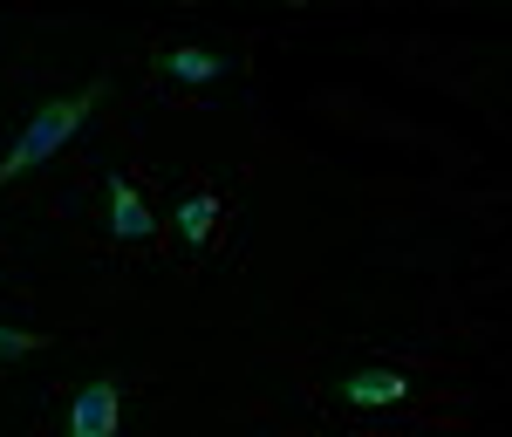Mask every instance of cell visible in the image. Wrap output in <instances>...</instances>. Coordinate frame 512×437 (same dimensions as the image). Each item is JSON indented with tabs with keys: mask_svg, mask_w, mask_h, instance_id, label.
I'll use <instances>...</instances> for the list:
<instances>
[{
	"mask_svg": "<svg viewBox=\"0 0 512 437\" xmlns=\"http://www.w3.org/2000/svg\"><path fill=\"white\" fill-rule=\"evenodd\" d=\"M158 69L171 82H219L233 62H226V55H212V48H171V55H158Z\"/></svg>",
	"mask_w": 512,
	"mask_h": 437,
	"instance_id": "obj_5",
	"label": "cell"
},
{
	"mask_svg": "<svg viewBox=\"0 0 512 437\" xmlns=\"http://www.w3.org/2000/svg\"><path fill=\"white\" fill-rule=\"evenodd\" d=\"M123 424V397L110 376H96V383H82L76 403H69V437H117Z\"/></svg>",
	"mask_w": 512,
	"mask_h": 437,
	"instance_id": "obj_2",
	"label": "cell"
},
{
	"mask_svg": "<svg viewBox=\"0 0 512 437\" xmlns=\"http://www.w3.org/2000/svg\"><path fill=\"white\" fill-rule=\"evenodd\" d=\"M219 219H226L219 212V192H192V199L178 205V239L185 246H205V239L219 233Z\"/></svg>",
	"mask_w": 512,
	"mask_h": 437,
	"instance_id": "obj_6",
	"label": "cell"
},
{
	"mask_svg": "<svg viewBox=\"0 0 512 437\" xmlns=\"http://www.w3.org/2000/svg\"><path fill=\"white\" fill-rule=\"evenodd\" d=\"M35 349H48V335H35V328H0V362L35 356Z\"/></svg>",
	"mask_w": 512,
	"mask_h": 437,
	"instance_id": "obj_7",
	"label": "cell"
},
{
	"mask_svg": "<svg viewBox=\"0 0 512 437\" xmlns=\"http://www.w3.org/2000/svg\"><path fill=\"white\" fill-rule=\"evenodd\" d=\"M110 96V76H96L89 89H76V96H62V103H48V110H35V123L14 137V151L0 158V185H14V178H28L35 164H48L69 137H76L82 123H89V110Z\"/></svg>",
	"mask_w": 512,
	"mask_h": 437,
	"instance_id": "obj_1",
	"label": "cell"
},
{
	"mask_svg": "<svg viewBox=\"0 0 512 437\" xmlns=\"http://www.w3.org/2000/svg\"><path fill=\"white\" fill-rule=\"evenodd\" d=\"M103 199H110V239H151L158 233V212L137 199V185H130L123 171L103 178Z\"/></svg>",
	"mask_w": 512,
	"mask_h": 437,
	"instance_id": "obj_3",
	"label": "cell"
},
{
	"mask_svg": "<svg viewBox=\"0 0 512 437\" xmlns=\"http://www.w3.org/2000/svg\"><path fill=\"white\" fill-rule=\"evenodd\" d=\"M342 397H349L355 410H376V403H403V397H410V376H403V369H355L349 383H342Z\"/></svg>",
	"mask_w": 512,
	"mask_h": 437,
	"instance_id": "obj_4",
	"label": "cell"
}]
</instances>
